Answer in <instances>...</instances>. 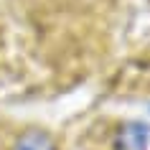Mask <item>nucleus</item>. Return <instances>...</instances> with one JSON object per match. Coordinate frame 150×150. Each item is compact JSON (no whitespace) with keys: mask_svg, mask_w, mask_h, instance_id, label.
<instances>
[{"mask_svg":"<svg viewBox=\"0 0 150 150\" xmlns=\"http://www.w3.org/2000/svg\"><path fill=\"white\" fill-rule=\"evenodd\" d=\"M115 150H150V122H125L115 135Z\"/></svg>","mask_w":150,"mask_h":150,"instance_id":"nucleus-1","label":"nucleus"},{"mask_svg":"<svg viewBox=\"0 0 150 150\" xmlns=\"http://www.w3.org/2000/svg\"><path fill=\"white\" fill-rule=\"evenodd\" d=\"M13 150H56V142L43 130H25L16 140Z\"/></svg>","mask_w":150,"mask_h":150,"instance_id":"nucleus-2","label":"nucleus"}]
</instances>
